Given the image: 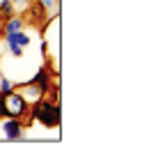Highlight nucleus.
<instances>
[{
    "instance_id": "obj_1",
    "label": "nucleus",
    "mask_w": 149,
    "mask_h": 161,
    "mask_svg": "<svg viewBox=\"0 0 149 161\" xmlns=\"http://www.w3.org/2000/svg\"><path fill=\"white\" fill-rule=\"evenodd\" d=\"M0 118H3V120H7V118L23 120L25 127L32 124V120H30V104L21 97L16 90H12L7 94H0Z\"/></svg>"
},
{
    "instance_id": "obj_2",
    "label": "nucleus",
    "mask_w": 149,
    "mask_h": 161,
    "mask_svg": "<svg viewBox=\"0 0 149 161\" xmlns=\"http://www.w3.org/2000/svg\"><path fill=\"white\" fill-rule=\"evenodd\" d=\"M30 120L39 122L41 127L55 129L62 122V108H60V104H51L46 99H39L30 106Z\"/></svg>"
},
{
    "instance_id": "obj_3",
    "label": "nucleus",
    "mask_w": 149,
    "mask_h": 161,
    "mask_svg": "<svg viewBox=\"0 0 149 161\" xmlns=\"http://www.w3.org/2000/svg\"><path fill=\"white\" fill-rule=\"evenodd\" d=\"M21 16H23L25 23L35 25V28H39V30H46V25L51 23V21H53V16H51V14L44 9L39 3H37V0H30L28 7L23 9V14H21Z\"/></svg>"
},
{
    "instance_id": "obj_4",
    "label": "nucleus",
    "mask_w": 149,
    "mask_h": 161,
    "mask_svg": "<svg viewBox=\"0 0 149 161\" xmlns=\"http://www.w3.org/2000/svg\"><path fill=\"white\" fill-rule=\"evenodd\" d=\"M14 90H16V92H19V94H21V97H23L25 101H28L30 106H32L35 101L44 99V94H46V92H44L41 87H39V85H37L35 80H32V78H30V80H25V83H21V85H14Z\"/></svg>"
},
{
    "instance_id": "obj_5",
    "label": "nucleus",
    "mask_w": 149,
    "mask_h": 161,
    "mask_svg": "<svg viewBox=\"0 0 149 161\" xmlns=\"http://www.w3.org/2000/svg\"><path fill=\"white\" fill-rule=\"evenodd\" d=\"M3 131H5V136L9 138V141H21L23 138V131H25V124L23 120H16V118H7L3 124Z\"/></svg>"
},
{
    "instance_id": "obj_6",
    "label": "nucleus",
    "mask_w": 149,
    "mask_h": 161,
    "mask_svg": "<svg viewBox=\"0 0 149 161\" xmlns=\"http://www.w3.org/2000/svg\"><path fill=\"white\" fill-rule=\"evenodd\" d=\"M23 28H25V21H23V16H19V14H14V16H9L7 21H3V25H0V30H3V35H9V32L23 30Z\"/></svg>"
},
{
    "instance_id": "obj_7",
    "label": "nucleus",
    "mask_w": 149,
    "mask_h": 161,
    "mask_svg": "<svg viewBox=\"0 0 149 161\" xmlns=\"http://www.w3.org/2000/svg\"><path fill=\"white\" fill-rule=\"evenodd\" d=\"M3 37H5V42L7 44H19V46H30V35L25 32V30H16V32H9V35H3Z\"/></svg>"
},
{
    "instance_id": "obj_8",
    "label": "nucleus",
    "mask_w": 149,
    "mask_h": 161,
    "mask_svg": "<svg viewBox=\"0 0 149 161\" xmlns=\"http://www.w3.org/2000/svg\"><path fill=\"white\" fill-rule=\"evenodd\" d=\"M14 14H16V7H14L12 0H0V21H7Z\"/></svg>"
},
{
    "instance_id": "obj_9",
    "label": "nucleus",
    "mask_w": 149,
    "mask_h": 161,
    "mask_svg": "<svg viewBox=\"0 0 149 161\" xmlns=\"http://www.w3.org/2000/svg\"><path fill=\"white\" fill-rule=\"evenodd\" d=\"M37 3H39L44 9H46L51 16H53V19L57 16V12H60V0H37Z\"/></svg>"
},
{
    "instance_id": "obj_10",
    "label": "nucleus",
    "mask_w": 149,
    "mask_h": 161,
    "mask_svg": "<svg viewBox=\"0 0 149 161\" xmlns=\"http://www.w3.org/2000/svg\"><path fill=\"white\" fill-rule=\"evenodd\" d=\"M12 90H14V83L0 74V94H7V92H12Z\"/></svg>"
},
{
    "instance_id": "obj_11",
    "label": "nucleus",
    "mask_w": 149,
    "mask_h": 161,
    "mask_svg": "<svg viewBox=\"0 0 149 161\" xmlns=\"http://www.w3.org/2000/svg\"><path fill=\"white\" fill-rule=\"evenodd\" d=\"M7 48H9V53H12V58H21L23 55V46H19V44H7Z\"/></svg>"
},
{
    "instance_id": "obj_12",
    "label": "nucleus",
    "mask_w": 149,
    "mask_h": 161,
    "mask_svg": "<svg viewBox=\"0 0 149 161\" xmlns=\"http://www.w3.org/2000/svg\"><path fill=\"white\" fill-rule=\"evenodd\" d=\"M12 3H14V7H16V9H21V12H23L25 7H28V3H30V0H12Z\"/></svg>"
},
{
    "instance_id": "obj_13",
    "label": "nucleus",
    "mask_w": 149,
    "mask_h": 161,
    "mask_svg": "<svg viewBox=\"0 0 149 161\" xmlns=\"http://www.w3.org/2000/svg\"><path fill=\"white\" fill-rule=\"evenodd\" d=\"M0 124H3V118H0Z\"/></svg>"
},
{
    "instance_id": "obj_14",
    "label": "nucleus",
    "mask_w": 149,
    "mask_h": 161,
    "mask_svg": "<svg viewBox=\"0 0 149 161\" xmlns=\"http://www.w3.org/2000/svg\"><path fill=\"white\" fill-rule=\"evenodd\" d=\"M0 74H3V71H0Z\"/></svg>"
}]
</instances>
